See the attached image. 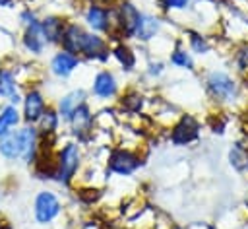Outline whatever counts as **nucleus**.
Returning <instances> with one entry per match:
<instances>
[{
  "label": "nucleus",
  "mask_w": 248,
  "mask_h": 229,
  "mask_svg": "<svg viewBox=\"0 0 248 229\" xmlns=\"http://www.w3.org/2000/svg\"><path fill=\"white\" fill-rule=\"evenodd\" d=\"M83 144L76 140L64 142L54 153V180L60 186H72L83 169Z\"/></svg>",
  "instance_id": "nucleus-1"
},
{
  "label": "nucleus",
  "mask_w": 248,
  "mask_h": 229,
  "mask_svg": "<svg viewBox=\"0 0 248 229\" xmlns=\"http://www.w3.org/2000/svg\"><path fill=\"white\" fill-rule=\"evenodd\" d=\"M202 82H203V91H205L207 99L211 103H215L217 107L232 105L240 95L238 80L225 70H219V68L207 70L202 76Z\"/></svg>",
  "instance_id": "nucleus-2"
},
{
  "label": "nucleus",
  "mask_w": 248,
  "mask_h": 229,
  "mask_svg": "<svg viewBox=\"0 0 248 229\" xmlns=\"http://www.w3.org/2000/svg\"><path fill=\"white\" fill-rule=\"evenodd\" d=\"M145 163V157L140 153L136 147L128 146H112L107 149L105 157V171L107 175H116V177H132L136 175Z\"/></svg>",
  "instance_id": "nucleus-3"
},
{
  "label": "nucleus",
  "mask_w": 248,
  "mask_h": 229,
  "mask_svg": "<svg viewBox=\"0 0 248 229\" xmlns=\"http://www.w3.org/2000/svg\"><path fill=\"white\" fill-rule=\"evenodd\" d=\"M81 23L99 35H105L110 43L116 41V16L114 6H99V4H85L81 10Z\"/></svg>",
  "instance_id": "nucleus-4"
},
{
  "label": "nucleus",
  "mask_w": 248,
  "mask_h": 229,
  "mask_svg": "<svg viewBox=\"0 0 248 229\" xmlns=\"http://www.w3.org/2000/svg\"><path fill=\"white\" fill-rule=\"evenodd\" d=\"M116 16V41H134L141 10L132 0H116L114 4Z\"/></svg>",
  "instance_id": "nucleus-5"
},
{
  "label": "nucleus",
  "mask_w": 248,
  "mask_h": 229,
  "mask_svg": "<svg viewBox=\"0 0 248 229\" xmlns=\"http://www.w3.org/2000/svg\"><path fill=\"white\" fill-rule=\"evenodd\" d=\"M66 124H68V134L72 136V140H76L83 146L89 144L95 134V113H93L89 101L79 105L72 113V116L68 118Z\"/></svg>",
  "instance_id": "nucleus-6"
},
{
  "label": "nucleus",
  "mask_w": 248,
  "mask_h": 229,
  "mask_svg": "<svg viewBox=\"0 0 248 229\" xmlns=\"http://www.w3.org/2000/svg\"><path fill=\"white\" fill-rule=\"evenodd\" d=\"M64 210L62 200L58 198V194L50 188H43L35 194L33 198V217L39 225H48L54 219L60 217Z\"/></svg>",
  "instance_id": "nucleus-7"
},
{
  "label": "nucleus",
  "mask_w": 248,
  "mask_h": 229,
  "mask_svg": "<svg viewBox=\"0 0 248 229\" xmlns=\"http://www.w3.org/2000/svg\"><path fill=\"white\" fill-rule=\"evenodd\" d=\"M200 130H202V122L198 120V116L190 113L178 114V118L172 122L169 130V142L174 147H186L200 138Z\"/></svg>",
  "instance_id": "nucleus-8"
},
{
  "label": "nucleus",
  "mask_w": 248,
  "mask_h": 229,
  "mask_svg": "<svg viewBox=\"0 0 248 229\" xmlns=\"http://www.w3.org/2000/svg\"><path fill=\"white\" fill-rule=\"evenodd\" d=\"M110 47L112 43L99 33L93 31H85L83 41H81V49H79V58L85 62H99V64H107L110 58Z\"/></svg>",
  "instance_id": "nucleus-9"
},
{
  "label": "nucleus",
  "mask_w": 248,
  "mask_h": 229,
  "mask_svg": "<svg viewBox=\"0 0 248 229\" xmlns=\"http://www.w3.org/2000/svg\"><path fill=\"white\" fill-rule=\"evenodd\" d=\"M48 105L50 103L46 101V95L43 93V89L37 87V85H29L23 91V99H21V120H23V124H37Z\"/></svg>",
  "instance_id": "nucleus-10"
},
{
  "label": "nucleus",
  "mask_w": 248,
  "mask_h": 229,
  "mask_svg": "<svg viewBox=\"0 0 248 229\" xmlns=\"http://www.w3.org/2000/svg\"><path fill=\"white\" fill-rule=\"evenodd\" d=\"M89 95H93L99 101H110L120 95V83L116 74L110 68H101L95 72L91 85H89Z\"/></svg>",
  "instance_id": "nucleus-11"
},
{
  "label": "nucleus",
  "mask_w": 248,
  "mask_h": 229,
  "mask_svg": "<svg viewBox=\"0 0 248 229\" xmlns=\"http://www.w3.org/2000/svg\"><path fill=\"white\" fill-rule=\"evenodd\" d=\"M17 134H19V146H21V159L27 167H33L37 157H39V151H41V138H39V132H37V126L35 124H21L17 128Z\"/></svg>",
  "instance_id": "nucleus-12"
},
{
  "label": "nucleus",
  "mask_w": 248,
  "mask_h": 229,
  "mask_svg": "<svg viewBox=\"0 0 248 229\" xmlns=\"http://www.w3.org/2000/svg\"><path fill=\"white\" fill-rule=\"evenodd\" d=\"M81 58L79 56H76V54H72V52H68V50H64V49H58L52 56H50V60H48V72L56 78V80H68V78H72L74 76V72L81 66Z\"/></svg>",
  "instance_id": "nucleus-13"
},
{
  "label": "nucleus",
  "mask_w": 248,
  "mask_h": 229,
  "mask_svg": "<svg viewBox=\"0 0 248 229\" xmlns=\"http://www.w3.org/2000/svg\"><path fill=\"white\" fill-rule=\"evenodd\" d=\"M0 99L12 105H21L23 93L19 91V80L14 68L2 64L0 66Z\"/></svg>",
  "instance_id": "nucleus-14"
},
{
  "label": "nucleus",
  "mask_w": 248,
  "mask_h": 229,
  "mask_svg": "<svg viewBox=\"0 0 248 229\" xmlns=\"http://www.w3.org/2000/svg\"><path fill=\"white\" fill-rule=\"evenodd\" d=\"M85 101H89V91L83 89V87H74V89L66 91L64 95H60V99L56 101L54 107H56V111H58L62 122L66 124L68 118L72 116V113H74L79 105H83Z\"/></svg>",
  "instance_id": "nucleus-15"
},
{
  "label": "nucleus",
  "mask_w": 248,
  "mask_h": 229,
  "mask_svg": "<svg viewBox=\"0 0 248 229\" xmlns=\"http://www.w3.org/2000/svg\"><path fill=\"white\" fill-rule=\"evenodd\" d=\"M66 21L68 17L60 16V14H46L39 19V27H41V33L46 41L48 47H58L60 45V39H62V31L66 27Z\"/></svg>",
  "instance_id": "nucleus-16"
},
{
  "label": "nucleus",
  "mask_w": 248,
  "mask_h": 229,
  "mask_svg": "<svg viewBox=\"0 0 248 229\" xmlns=\"http://www.w3.org/2000/svg\"><path fill=\"white\" fill-rule=\"evenodd\" d=\"M87 27L78 21V19H68L66 21V27L62 31V39H60V45L58 49H64L76 56H79V49H81V41H83V35H85Z\"/></svg>",
  "instance_id": "nucleus-17"
},
{
  "label": "nucleus",
  "mask_w": 248,
  "mask_h": 229,
  "mask_svg": "<svg viewBox=\"0 0 248 229\" xmlns=\"http://www.w3.org/2000/svg\"><path fill=\"white\" fill-rule=\"evenodd\" d=\"M161 29H163V19L159 16H155L151 12H141L134 41H138L141 45H147V43H151V41H155L159 37Z\"/></svg>",
  "instance_id": "nucleus-18"
},
{
  "label": "nucleus",
  "mask_w": 248,
  "mask_h": 229,
  "mask_svg": "<svg viewBox=\"0 0 248 229\" xmlns=\"http://www.w3.org/2000/svg\"><path fill=\"white\" fill-rule=\"evenodd\" d=\"M60 124H62V118H60L56 107H54V105H48L46 111L43 113V116L39 118V122L35 124L41 142H54V140L58 138Z\"/></svg>",
  "instance_id": "nucleus-19"
},
{
  "label": "nucleus",
  "mask_w": 248,
  "mask_h": 229,
  "mask_svg": "<svg viewBox=\"0 0 248 229\" xmlns=\"http://www.w3.org/2000/svg\"><path fill=\"white\" fill-rule=\"evenodd\" d=\"M19 43H21L23 50L29 52L31 56H41L46 50V47H48L46 41H45V37H43V33H41L39 23H33V25L23 27Z\"/></svg>",
  "instance_id": "nucleus-20"
},
{
  "label": "nucleus",
  "mask_w": 248,
  "mask_h": 229,
  "mask_svg": "<svg viewBox=\"0 0 248 229\" xmlns=\"http://www.w3.org/2000/svg\"><path fill=\"white\" fill-rule=\"evenodd\" d=\"M110 58H114L118 62V66L122 68V72H134L136 66H138V54L128 45V41H116V43H112V47H110Z\"/></svg>",
  "instance_id": "nucleus-21"
},
{
  "label": "nucleus",
  "mask_w": 248,
  "mask_h": 229,
  "mask_svg": "<svg viewBox=\"0 0 248 229\" xmlns=\"http://www.w3.org/2000/svg\"><path fill=\"white\" fill-rule=\"evenodd\" d=\"M145 95L138 89H128V91H122L118 95V111L126 113V114H140L143 113L145 109Z\"/></svg>",
  "instance_id": "nucleus-22"
},
{
  "label": "nucleus",
  "mask_w": 248,
  "mask_h": 229,
  "mask_svg": "<svg viewBox=\"0 0 248 229\" xmlns=\"http://www.w3.org/2000/svg\"><path fill=\"white\" fill-rule=\"evenodd\" d=\"M184 39H186V43H188L186 49H188L192 54H196V56H205V54H209V52L213 50L211 39H209L205 33L198 31V29H186V31H184Z\"/></svg>",
  "instance_id": "nucleus-23"
},
{
  "label": "nucleus",
  "mask_w": 248,
  "mask_h": 229,
  "mask_svg": "<svg viewBox=\"0 0 248 229\" xmlns=\"http://www.w3.org/2000/svg\"><path fill=\"white\" fill-rule=\"evenodd\" d=\"M23 124L21 120V111L17 109V105L6 103L0 107V138L10 134L12 130L19 128Z\"/></svg>",
  "instance_id": "nucleus-24"
},
{
  "label": "nucleus",
  "mask_w": 248,
  "mask_h": 229,
  "mask_svg": "<svg viewBox=\"0 0 248 229\" xmlns=\"http://www.w3.org/2000/svg\"><path fill=\"white\" fill-rule=\"evenodd\" d=\"M169 62H170L174 68H178V70L196 72V58H194V54H192L186 47L180 45V41L170 49V52H169Z\"/></svg>",
  "instance_id": "nucleus-25"
},
{
  "label": "nucleus",
  "mask_w": 248,
  "mask_h": 229,
  "mask_svg": "<svg viewBox=\"0 0 248 229\" xmlns=\"http://www.w3.org/2000/svg\"><path fill=\"white\" fill-rule=\"evenodd\" d=\"M0 155L6 161H19L21 159V146H19L17 128L0 138Z\"/></svg>",
  "instance_id": "nucleus-26"
},
{
  "label": "nucleus",
  "mask_w": 248,
  "mask_h": 229,
  "mask_svg": "<svg viewBox=\"0 0 248 229\" xmlns=\"http://www.w3.org/2000/svg\"><path fill=\"white\" fill-rule=\"evenodd\" d=\"M229 161L238 173L246 171L248 169V147L244 144H240V142L232 144L231 149H229Z\"/></svg>",
  "instance_id": "nucleus-27"
},
{
  "label": "nucleus",
  "mask_w": 248,
  "mask_h": 229,
  "mask_svg": "<svg viewBox=\"0 0 248 229\" xmlns=\"http://www.w3.org/2000/svg\"><path fill=\"white\" fill-rule=\"evenodd\" d=\"M196 0H157V6L163 14H172V12H186L192 10Z\"/></svg>",
  "instance_id": "nucleus-28"
},
{
  "label": "nucleus",
  "mask_w": 248,
  "mask_h": 229,
  "mask_svg": "<svg viewBox=\"0 0 248 229\" xmlns=\"http://www.w3.org/2000/svg\"><path fill=\"white\" fill-rule=\"evenodd\" d=\"M165 70H167V64H165L163 60H159V58H153V60H149V62L145 64L143 74H145L149 80H159V78L165 74Z\"/></svg>",
  "instance_id": "nucleus-29"
},
{
  "label": "nucleus",
  "mask_w": 248,
  "mask_h": 229,
  "mask_svg": "<svg viewBox=\"0 0 248 229\" xmlns=\"http://www.w3.org/2000/svg\"><path fill=\"white\" fill-rule=\"evenodd\" d=\"M39 16H37V12L35 10H31V8H25V10H21L19 12V21H21V25L23 27H27V25H33V23H39Z\"/></svg>",
  "instance_id": "nucleus-30"
},
{
  "label": "nucleus",
  "mask_w": 248,
  "mask_h": 229,
  "mask_svg": "<svg viewBox=\"0 0 248 229\" xmlns=\"http://www.w3.org/2000/svg\"><path fill=\"white\" fill-rule=\"evenodd\" d=\"M85 4H99V6H114L116 0H83Z\"/></svg>",
  "instance_id": "nucleus-31"
},
{
  "label": "nucleus",
  "mask_w": 248,
  "mask_h": 229,
  "mask_svg": "<svg viewBox=\"0 0 248 229\" xmlns=\"http://www.w3.org/2000/svg\"><path fill=\"white\" fill-rule=\"evenodd\" d=\"M0 229H12V223L4 215H0Z\"/></svg>",
  "instance_id": "nucleus-32"
},
{
  "label": "nucleus",
  "mask_w": 248,
  "mask_h": 229,
  "mask_svg": "<svg viewBox=\"0 0 248 229\" xmlns=\"http://www.w3.org/2000/svg\"><path fill=\"white\" fill-rule=\"evenodd\" d=\"M14 4V0H0V8H10Z\"/></svg>",
  "instance_id": "nucleus-33"
},
{
  "label": "nucleus",
  "mask_w": 248,
  "mask_h": 229,
  "mask_svg": "<svg viewBox=\"0 0 248 229\" xmlns=\"http://www.w3.org/2000/svg\"><path fill=\"white\" fill-rule=\"evenodd\" d=\"M167 229H186V227H184V225H180V223H170Z\"/></svg>",
  "instance_id": "nucleus-34"
}]
</instances>
